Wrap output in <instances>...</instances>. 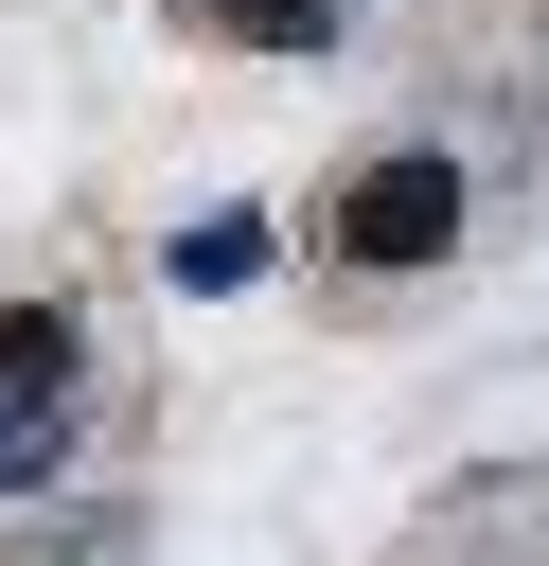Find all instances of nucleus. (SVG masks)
I'll return each mask as SVG.
<instances>
[{
	"instance_id": "f257e3e1",
	"label": "nucleus",
	"mask_w": 549,
	"mask_h": 566,
	"mask_svg": "<svg viewBox=\"0 0 549 566\" xmlns=\"http://www.w3.org/2000/svg\"><path fill=\"white\" fill-rule=\"evenodd\" d=\"M443 248H460V159H443V142H407V159H372V177L336 195V265L407 283V265H443Z\"/></svg>"
},
{
	"instance_id": "f03ea898",
	"label": "nucleus",
	"mask_w": 549,
	"mask_h": 566,
	"mask_svg": "<svg viewBox=\"0 0 549 566\" xmlns=\"http://www.w3.org/2000/svg\"><path fill=\"white\" fill-rule=\"evenodd\" d=\"M53 460H71V318L0 301V495H35Z\"/></svg>"
},
{
	"instance_id": "7ed1b4c3",
	"label": "nucleus",
	"mask_w": 549,
	"mask_h": 566,
	"mask_svg": "<svg viewBox=\"0 0 549 566\" xmlns=\"http://www.w3.org/2000/svg\"><path fill=\"white\" fill-rule=\"evenodd\" d=\"M390 566H549V460L460 478L443 513H407V531H390Z\"/></svg>"
},
{
	"instance_id": "20e7f679",
	"label": "nucleus",
	"mask_w": 549,
	"mask_h": 566,
	"mask_svg": "<svg viewBox=\"0 0 549 566\" xmlns=\"http://www.w3.org/2000/svg\"><path fill=\"white\" fill-rule=\"evenodd\" d=\"M213 18H230L248 53H319V35H336V0H213Z\"/></svg>"
}]
</instances>
